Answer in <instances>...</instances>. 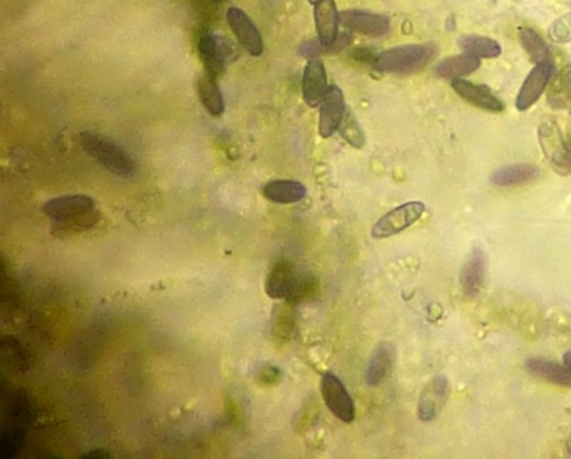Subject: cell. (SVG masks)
<instances>
[{"label": "cell", "instance_id": "cell-32", "mask_svg": "<svg viewBox=\"0 0 571 459\" xmlns=\"http://www.w3.org/2000/svg\"><path fill=\"white\" fill-rule=\"evenodd\" d=\"M563 361L564 364L567 365V367H570L571 369V350L564 354Z\"/></svg>", "mask_w": 571, "mask_h": 459}, {"label": "cell", "instance_id": "cell-1", "mask_svg": "<svg viewBox=\"0 0 571 459\" xmlns=\"http://www.w3.org/2000/svg\"><path fill=\"white\" fill-rule=\"evenodd\" d=\"M437 53L434 43L403 44L378 53L373 69L379 74H411L432 62Z\"/></svg>", "mask_w": 571, "mask_h": 459}, {"label": "cell", "instance_id": "cell-34", "mask_svg": "<svg viewBox=\"0 0 571 459\" xmlns=\"http://www.w3.org/2000/svg\"><path fill=\"white\" fill-rule=\"evenodd\" d=\"M570 107H571V105H570Z\"/></svg>", "mask_w": 571, "mask_h": 459}, {"label": "cell", "instance_id": "cell-24", "mask_svg": "<svg viewBox=\"0 0 571 459\" xmlns=\"http://www.w3.org/2000/svg\"><path fill=\"white\" fill-rule=\"evenodd\" d=\"M198 93L203 107L212 116H220L224 112V98L215 77L203 76L198 82Z\"/></svg>", "mask_w": 571, "mask_h": 459}, {"label": "cell", "instance_id": "cell-27", "mask_svg": "<svg viewBox=\"0 0 571 459\" xmlns=\"http://www.w3.org/2000/svg\"><path fill=\"white\" fill-rule=\"evenodd\" d=\"M341 137L355 147V149H362L366 144V136L360 126L357 117L353 114V112L348 110L345 114V119L341 121L340 128Z\"/></svg>", "mask_w": 571, "mask_h": 459}, {"label": "cell", "instance_id": "cell-20", "mask_svg": "<svg viewBox=\"0 0 571 459\" xmlns=\"http://www.w3.org/2000/svg\"><path fill=\"white\" fill-rule=\"evenodd\" d=\"M481 65L480 58L474 56L458 55L440 60L436 65V74L442 79L456 81V79H465V76L474 74Z\"/></svg>", "mask_w": 571, "mask_h": 459}, {"label": "cell", "instance_id": "cell-25", "mask_svg": "<svg viewBox=\"0 0 571 459\" xmlns=\"http://www.w3.org/2000/svg\"><path fill=\"white\" fill-rule=\"evenodd\" d=\"M199 53L202 56L209 76H217L224 66V60L220 55V37L213 33H205L199 41Z\"/></svg>", "mask_w": 571, "mask_h": 459}, {"label": "cell", "instance_id": "cell-28", "mask_svg": "<svg viewBox=\"0 0 571 459\" xmlns=\"http://www.w3.org/2000/svg\"><path fill=\"white\" fill-rule=\"evenodd\" d=\"M549 36L556 43H570L571 42V13L556 19L549 27Z\"/></svg>", "mask_w": 571, "mask_h": 459}, {"label": "cell", "instance_id": "cell-26", "mask_svg": "<svg viewBox=\"0 0 571 459\" xmlns=\"http://www.w3.org/2000/svg\"><path fill=\"white\" fill-rule=\"evenodd\" d=\"M520 41L531 62L540 63L553 60L549 44L544 42L537 30L531 29V27H521Z\"/></svg>", "mask_w": 571, "mask_h": 459}, {"label": "cell", "instance_id": "cell-31", "mask_svg": "<svg viewBox=\"0 0 571 459\" xmlns=\"http://www.w3.org/2000/svg\"><path fill=\"white\" fill-rule=\"evenodd\" d=\"M109 454L105 451H92L88 455H84L83 458H107Z\"/></svg>", "mask_w": 571, "mask_h": 459}, {"label": "cell", "instance_id": "cell-8", "mask_svg": "<svg viewBox=\"0 0 571 459\" xmlns=\"http://www.w3.org/2000/svg\"><path fill=\"white\" fill-rule=\"evenodd\" d=\"M554 77L553 60L536 63L535 67L531 69L526 81L521 84L520 91L517 95L516 107L519 112H528L530 107L535 106L538 98L542 97L543 93L549 88L550 82Z\"/></svg>", "mask_w": 571, "mask_h": 459}, {"label": "cell", "instance_id": "cell-11", "mask_svg": "<svg viewBox=\"0 0 571 459\" xmlns=\"http://www.w3.org/2000/svg\"><path fill=\"white\" fill-rule=\"evenodd\" d=\"M346 112L348 110L343 91L336 84L330 86L320 103L319 135L323 139H329L340 128Z\"/></svg>", "mask_w": 571, "mask_h": 459}, {"label": "cell", "instance_id": "cell-14", "mask_svg": "<svg viewBox=\"0 0 571 459\" xmlns=\"http://www.w3.org/2000/svg\"><path fill=\"white\" fill-rule=\"evenodd\" d=\"M301 89H303L304 102L309 107L320 106L329 86H327L326 67L319 58H311L304 67Z\"/></svg>", "mask_w": 571, "mask_h": 459}, {"label": "cell", "instance_id": "cell-23", "mask_svg": "<svg viewBox=\"0 0 571 459\" xmlns=\"http://www.w3.org/2000/svg\"><path fill=\"white\" fill-rule=\"evenodd\" d=\"M547 102L553 109H566L571 105V65L564 66L560 74L551 79Z\"/></svg>", "mask_w": 571, "mask_h": 459}, {"label": "cell", "instance_id": "cell-29", "mask_svg": "<svg viewBox=\"0 0 571 459\" xmlns=\"http://www.w3.org/2000/svg\"><path fill=\"white\" fill-rule=\"evenodd\" d=\"M299 53H301L303 58H317L322 53H326V49L320 43L319 39L317 41H308L304 42L301 44V49H299Z\"/></svg>", "mask_w": 571, "mask_h": 459}, {"label": "cell", "instance_id": "cell-16", "mask_svg": "<svg viewBox=\"0 0 571 459\" xmlns=\"http://www.w3.org/2000/svg\"><path fill=\"white\" fill-rule=\"evenodd\" d=\"M486 274V259L480 248H473L460 270V285L465 297L474 299L481 292Z\"/></svg>", "mask_w": 571, "mask_h": 459}, {"label": "cell", "instance_id": "cell-18", "mask_svg": "<svg viewBox=\"0 0 571 459\" xmlns=\"http://www.w3.org/2000/svg\"><path fill=\"white\" fill-rule=\"evenodd\" d=\"M540 177V168L533 164H512L498 168L490 175L491 184L498 187L523 186Z\"/></svg>", "mask_w": 571, "mask_h": 459}, {"label": "cell", "instance_id": "cell-4", "mask_svg": "<svg viewBox=\"0 0 571 459\" xmlns=\"http://www.w3.org/2000/svg\"><path fill=\"white\" fill-rule=\"evenodd\" d=\"M313 280L301 274L290 262H276L266 281V292L270 299L297 300L310 292Z\"/></svg>", "mask_w": 571, "mask_h": 459}, {"label": "cell", "instance_id": "cell-17", "mask_svg": "<svg viewBox=\"0 0 571 459\" xmlns=\"http://www.w3.org/2000/svg\"><path fill=\"white\" fill-rule=\"evenodd\" d=\"M262 193L276 205H294L303 200L308 189L296 180H271L264 184Z\"/></svg>", "mask_w": 571, "mask_h": 459}, {"label": "cell", "instance_id": "cell-9", "mask_svg": "<svg viewBox=\"0 0 571 459\" xmlns=\"http://www.w3.org/2000/svg\"><path fill=\"white\" fill-rule=\"evenodd\" d=\"M340 25L350 32L367 37H383L392 30L387 16L360 9L340 12Z\"/></svg>", "mask_w": 571, "mask_h": 459}, {"label": "cell", "instance_id": "cell-6", "mask_svg": "<svg viewBox=\"0 0 571 459\" xmlns=\"http://www.w3.org/2000/svg\"><path fill=\"white\" fill-rule=\"evenodd\" d=\"M426 206L421 201H407L399 207L393 208L376 222L372 229V237L388 238L413 226L425 214Z\"/></svg>", "mask_w": 571, "mask_h": 459}, {"label": "cell", "instance_id": "cell-33", "mask_svg": "<svg viewBox=\"0 0 571 459\" xmlns=\"http://www.w3.org/2000/svg\"><path fill=\"white\" fill-rule=\"evenodd\" d=\"M319 2L320 0H309V4H319Z\"/></svg>", "mask_w": 571, "mask_h": 459}, {"label": "cell", "instance_id": "cell-12", "mask_svg": "<svg viewBox=\"0 0 571 459\" xmlns=\"http://www.w3.org/2000/svg\"><path fill=\"white\" fill-rule=\"evenodd\" d=\"M451 88L465 102L470 103L477 109L486 110L491 113H500L505 110V103L483 84L473 83L465 79L451 81Z\"/></svg>", "mask_w": 571, "mask_h": 459}, {"label": "cell", "instance_id": "cell-15", "mask_svg": "<svg viewBox=\"0 0 571 459\" xmlns=\"http://www.w3.org/2000/svg\"><path fill=\"white\" fill-rule=\"evenodd\" d=\"M395 362V346L392 343L383 341L374 348L366 371H364V381L369 386L380 385L390 374Z\"/></svg>", "mask_w": 571, "mask_h": 459}, {"label": "cell", "instance_id": "cell-21", "mask_svg": "<svg viewBox=\"0 0 571 459\" xmlns=\"http://www.w3.org/2000/svg\"><path fill=\"white\" fill-rule=\"evenodd\" d=\"M449 391L446 377L439 376L426 388L418 404V418L421 421H432L437 414V404L444 401Z\"/></svg>", "mask_w": 571, "mask_h": 459}, {"label": "cell", "instance_id": "cell-10", "mask_svg": "<svg viewBox=\"0 0 571 459\" xmlns=\"http://www.w3.org/2000/svg\"><path fill=\"white\" fill-rule=\"evenodd\" d=\"M226 19L231 32L238 37L239 43L242 44V48L250 56L259 58L263 55L264 44L261 32L245 11L240 8H229Z\"/></svg>", "mask_w": 571, "mask_h": 459}, {"label": "cell", "instance_id": "cell-22", "mask_svg": "<svg viewBox=\"0 0 571 459\" xmlns=\"http://www.w3.org/2000/svg\"><path fill=\"white\" fill-rule=\"evenodd\" d=\"M458 44L465 55L474 56L480 60L481 58H496L502 55V46L490 37L465 35V36L458 37Z\"/></svg>", "mask_w": 571, "mask_h": 459}, {"label": "cell", "instance_id": "cell-3", "mask_svg": "<svg viewBox=\"0 0 571 459\" xmlns=\"http://www.w3.org/2000/svg\"><path fill=\"white\" fill-rule=\"evenodd\" d=\"M43 213L58 224L74 227H92L98 220L95 200L84 194L51 198L44 203Z\"/></svg>", "mask_w": 571, "mask_h": 459}, {"label": "cell", "instance_id": "cell-13", "mask_svg": "<svg viewBox=\"0 0 571 459\" xmlns=\"http://www.w3.org/2000/svg\"><path fill=\"white\" fill-rule=\"evenodd\" d=\"M315 23L317 30V39L326 49L336 42L340 26V12L337 11L334 0H320L315 4Z\"/></svg>", "mask_w": 571, "mask_h": 459}, {"label": "cell", "instance_id": "cell-19", "mask_svg": "<svg viewBox=\"0 0 571 459\" xmlns=\"http://www.w3.org/2000/svg\"><path fill=\"white\" fill-rule=\"evenodd\" d=\"M526 369L537 378L546 379L557 385L571 386V369L566 364H557L544 358H530L526 361Z\"/></svg>", "mask_w": 571, "mask_h": 459}, {"label": "cell", "instance_id": "cell-7", "mask_svg": "<svg viewBox=\"0 0 571 459\" xmlns=\"http://www.w3.org/2000/svg\"><path fill=\"white\" fill-rule=\"evenodd\" d=\"M323 401L329 411L341 423L350 424L355 421L356 407L345 384L333 372H325L320 381Z\"/></svg>", "mask_w": 571, "mask_h": 459}, {"label": "cell", "instance_id": "cell-2", "mask_svg": "<svg viewBox=\"0 0 571 459\" xmlns=\"http://www.w3.org/2000/svg\"><path fill=\"white\" fill-rule=\"evenodd\" d=\"M82 147L89 157L112 175L119 177H132L136 173V164L132 157L126 153L119 144L98 135L95 131H83L79 136Z\"/></svg>", "mask_w": 571, "mask_h": 459}, {"label": "cell", "instance_id": "cell-30", "mask_svg": "<svg viewBox=\"0 0 571 459\" xmlns=\"http://www.w3.org/2000/svg\"><path fill=\"white\" fill-rule=\"evenodd\" d=\"M352 58H355L356 62L373 66L374 60L378 58V53H374L372 49L357 48L352 51Z\"/></svg>", "mask_w": 571, "mask_h": 459}, {"label": "cell", "instance_id": "cell-5", "mask_svg": "<svg viewBox=\"0 0 571 459\" xmlns=\"http://www.w3.org/2000/svg\"><path fill=\"white\" fill-rule=\"evenodd\" d=\"M538 143L554 170L560 175L571 172V149L556 121L549 119L538 126Z\"/></svg>", "mask_w": 571, "mask_h": 459}]
</instances>
